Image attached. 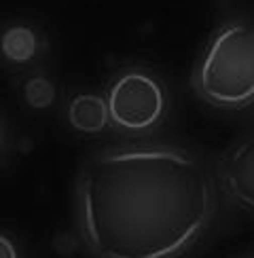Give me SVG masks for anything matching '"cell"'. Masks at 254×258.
<instances>
[{"instance_id": "3", "label": "cell", "mask_w": 254, "mask_h": 258, "mask_svg": "<svg viewBox=\"0 0 254 258\" xmlns=\"http://www.w3.org/2000/svg\"><path fill=\"white\" fill-rule=\"evenodd\" d=\"M108 125L123 136H151L169 112V93L163 79L148 68L130 66L110 79L104 93Z\"/></svg>"}, {"instance_id": "10", "label": "cell", "mask_w": 254, "mask_h": 258, "mask_svg": "<svg viewBox=\"0 0 254 258\" xmlns=\"http://www.w3.org/2000/svg\"><path fill=\"white\" fill-rule=\"evenodd\" d=\"M0 140H3V134H0Z\"/></svg>"}, {"instance_id": "8", "label": "cell", "mask_w": 254, "mask_h": 258, "mask_svg": "<svg viewBox=\"0 0 254 258\" xmlns=\"http://www.w3.org/2000/svg\"><path fill=\"white\" fill-rule=\"evenodd\" d=\"M0 258H19L15 239L5 231H0Z\"/></svg>"}, {"instance_id": "5", "label": "cell", "mask_w": 254, "mask_h": 258, "mask_svg": "<svg viewBox=\"0 0 254 258\" xmlns=\"http://www.w3.org/2000/svg\"><path fill=\"white\" fill-rule=\"evenodd\" d=\"M68 123L74 132L83 136L102 134L108 127V110L104 95L77 93L68 104Z\"/></svg>"}, {"instance_id": "6", "label": "cell", "mask_w": 254, "mask_h": 258, "mask_svg": "<svg viewBox=\"0 0 254 258\" xmlns=\"http://www.w3.org/2000/svg\"><path fill=\"white\" fill-rule=\"evenodd\" d=\"M0 47H3V53L9 61L26 63L34 57V53H36V34L24 26L11 28L5 32Z\"/></svg>"}, {"instance_id": "4", "label": "cell", "mask_w": 254, "mask_h": 258, "mask_svg": "<svg viewBox=\"0 0 254 258\" xmlns=\"http://www.w3.org/2000/svg\"><path fill=\"white\" fill-rule=\"evenodd\" d=\"M216 178L220 190L241 212H252L254 206V142L246 136L231 144L216 161Z\"/></svg>"}, {"instance_id": "7", "label": "cell", "mask_w": 254, "mask_h": 258, "mask_svg": "<svg viewBox=\"0 0 254 258\" xmlns=\"http://www.w3.org/2000/svg\"><path fill=\"white\" fill-rule=\"evenodd\" d=\"M24 100L32 110H47L55 102V87L45 77H32L24 85Z\"/></svg>"}, {"instance_id": "2", "label": "cell", "mask_w": 254, "mask_h": 258, "mask_svg": "<svg viewBox=\"0 0 254 258\" xmlns=\"http://www.w3.org/2000/svg\"><path fill=\"white\" fill-rule=\"evenodd\" d=\"M199 100L218 110H243L254 100V32L225 21L206 42L190 77Z\"/></svg>"}, {"instance_id": "9", "label": "cell", "mask_w": 254, "mask_h": 258, "mask_svg": "<svg viewBox=\"0 0 254 258\" xmlns=\"http://www.w3.org/2000/svg\"><path fill=\"white\" fill-rule=\"evenodd\" d=\"M237 258H252V250H246V252H243V254H239Z\"/></svg>"}, {"instance_id": "1", "label": "cell", "mask_w": 254, "mask_h": 258, "mask_svg": "<svg viewBox=\"0 0 254 258\" xmlns=\"http://www.w3.org/2000/svg\"><path fill=\"white\" fill-rule=\"evenodd\" d=\"M216 212L210 165L174 144L102 148L74 180V216L91 258H186L208 237Z\"/></svg>"}]
</instances>
